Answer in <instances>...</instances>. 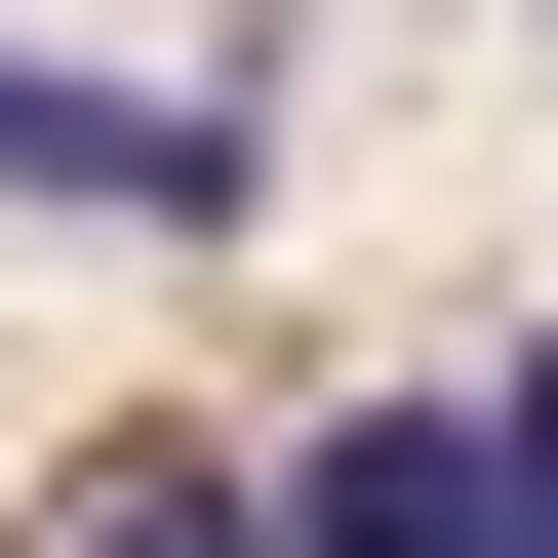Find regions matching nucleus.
I'll list each match as a JSON object with an SVG mask.
<instances>
[{
    "instance_id": "nucleus-4",
    "label": "nucleus",
    "mask_w": 558,
    "mask_h": 558,
    "mask_svg": "<svg viewBox=\"0 0 558 558\" xmlns=\"http://www.w3.org/2000/svg\"><path fill=\"white\" fill-rule=\"evenodd\" d=\"M478 558H558V360H478Z\"/></svg>"
},
{
    "instance_id": "nucleus-3",
    "label": "nucleus",
    "mask_w": 558,
    "mask_h": 558,
    "mask_svg": "<svg viewBox=\"0 0 558 558\" xmlns=\"http://www.w3.org/2000/svg\"><path fill=\"white\" fill-rule=\"evenodd\" d=\"M81 558H279V478H240V439H160V478H81Z\"/></svg>"
},
{
    "instance_id": "nucleus-2",
    "label": "nucleus",
    "mask_w": 558,
    "mask_h": 558,
    "mask_svg": "<svg viewBox=\"0 0 558 558\" xmlns=\"http://www.w3.org/2000/svg\"><path fill=\"white\" fill-rule=\"evenodd\" d=\"M279 558H478V399H319L279 439Z\"/></svg>"
},
{
    "instance_id": "nucleus-1",
    "label": "nucleus",
    "mask_w": 558,
    "mask_h": 558,
    "mask_svg": "<svg viewBox=\"0 0 558 558\" xmlns=\"http://www.w3.org/2000/svg\"><path fill=\"white\" fill-rule=\"evenodd\" d=\"M0 199H40V240H240V81H81V40H0Z\"/></svg>"
}]
</instances>
